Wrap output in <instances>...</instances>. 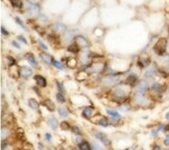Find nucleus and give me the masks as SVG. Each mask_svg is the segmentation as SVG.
Instances as JSON below:
<instances>
[{"instance_id":"nucleus-7","label":"nucleus","mask_w":169,"mask_h":150,"mask_svg":"<svg viewBox=\"0 0 169 150\" xmlns=\"http://www.w3.org/2000/svg\"><path fill=\"white\" fill-rule=\"evenodd\" d=\"M149 64H150L149 57H141V59H139V61H138V66L141 69L146 68L147 66H149Z\"/></svg>"},{"instance_id":"nucleus-30","label":"nucleus","mask_w":169,"mask_h":150,"mask_svg":"<svg viewBox=\"0 0 169 150\" xmlns=\"http://www.w3.org/2000/svg\"><path fill=\"white\" fill-rule=\"evenodd\" d=\"M15 20H16V22L18 23L19 25H20L21 27H22V28H24V29H25V28H26V27H25V25H24V23H23L22 21L20 20V18H19V17H16V18H15Z\"/></svg>"},{"instance_id":"nucleus-43","label":"nucleus","mask_w":169,"mask_h":150,"mask_svg":"<svg viewBox=\"0 0 169 150\" xmlns=\"http://www.w3.org/2000/svg\"><path fill=\"white\" fill-rule=\"evenodd\" d=\"M76 141H77V143H79V144H80V141H82V139H79V138H77V139H76Z\"/></svg>"},{"instance_id":"nucleus-13","label":"nucleus","mask_w":169,"mask_h":150,"mask_svg":"<svg viewBox=\"0 0 169 150\" xmlns=\"http://www.w3.org/2000/svg\"><path fill=\"white\" fill-rule=\"evenodd\" d=\"M47 123L49 124V126H50L52 129H55V128L57 127V120L55 118H53V117H51V118L48 119Z\"/></svg>"},{"instance_id":"nucleus-6","label":"nucleus","mask_w":169,"mask_h":150,"mask_svg":"<svg viewBox=\"0 0 169 150\" xmlns=\"http://www.w3.org/2000/svg\"><path fill=\"white\" fill-rule=\"evenodd\" d=\"M138 81V76L136 74H130L127 76V78L125 79V84L128 86H135Z\"/></svg>"},{"instance_id":"nucleus-14","label":"nucleus","mask_w":169,"mask_h":150,"mask_svg":"<svg viewBox=\"0 0 169 150\" xmlns=\"http://www.w3.org/2000/svg\"><path fill=\"white\" fill-rule=\"evenodd\" d=\"M114 95L117 96V97H124L125 96V91L122 88H117L114 92Z\"/></svg>"},{"instance_id":"nucleus-32","label":"nucleus","mask_w":169,"mask_h":150,"mask_svg":"<svg viewBox=\"0 0 169 150\" xmlns=\"http://www.w3.org/2000/svg\"><path fill=\"white\" fill-rule=\"evenodd\" d=\"M164 145L169 146V134H166V136H165V139H164Z\"/></svg>"},{"instance_id":"nucleus-24","label":"nucleus","mask_w":169,"mask_h":150,"mask_svg":"<svg viewBox=\"0 0 169 150\" xmlns=\"http://www.w3.org/2000/svg\"><path fill=\"white\" fill-rule=\"evenodd\" d=\"M54 28L57 30H61V31H63V32L66 30V26L63 25V24H61V23H57V24H54Z\"/></svg>"},{"instance_id":"nucleus-38","label":"nucleus","mask_w":169,"mask_h":150,"mask_svg":"<svg viewBox=\"0 0 169 150\" xmlns=\"http://www.w3.org/2000/svg\"><path fill=\"white\" fill-rule=\"evenodd\" d=\"M11 45L14 46V47L18 48V49H19V48H20V45H19V44H18V43H17V42H16V41H13V42H11Z\"/></svg>"},{"instance_id":"nucleus-45","label":"nucleus","mask_w":169,"mask_h":150,"mask_svg":"<svg viewBox=\"0 0 169 150\" xmlns=\"http://www.w3.org/2000/svg\"><path fill=\"white\" fill-rule=\"evenodd\" d=\"M167 49H168V50H169V43H168V48H167Z\"/></svg>"},{"instance_id":"nucleus-18","label":"nucleus","mask_w":169,"mask_h":150,"mask_svg":"<svg viewBox=\"0 0 169 150\" xmlns=\"http://www.w3.org/2000/svg\"><path fill=\"white\" fill-rule=\"evenodd\" d=\"M78 50H79V47H78L76 44H73V45H70L68 47V51L69 52H72V53H77Z\"/></svg>"},{"instance_id":"nucleus-11","label":"nucleus","mask_w":169,"mask_h":150,"mask_svg":"<svg viewBox=\"0 0 169 150\" xmlns=\"http://www.w3.org/2000/svg\"><path fill=\"white\" fill-rule=\"evenodd\" d=\"M34 78H36V81H37V84H39V86H46V79L43 77V76H41V75H37Z\"/></svg>"},{"instance_id":"nucleus-8","label":"nucleus","mask_w":169,"mask_h":150,"mask_svg":"<svg viewBox=\"0 0 169 150\" xmlns=\"http://www.w3.org/2000/svg\"><path fill=\"white\" fill-rule=\"evenodd\" d=\"M40 56H41V59H43L45 63H47V64H50V63H52V57L50 56L49 54H47L46 52H41L40 53Z\"/></svg>"},{"instance_id":"nucleus-42","label":"nucleus","mask_w":169,"mask_h":150,"mask_svg":"<svg viewBox=\"0 0 169 150\" xmlns=\"http://www.w3.org/2000/svg\"><path fill=\"white\" fill-rule=\"evenodd\" d=\"M165 118H166L167 120H169V111H168V113H166V115H165Z\"/></svg>"},{"instance_id":"nucleus-20","label":"nucleus","mask_w":169,"mask_h":150,"mask_svg":"<svg viewBox=\"0 0 169 150\" xmlns=\"http://www.w3.org/2000/svg\"><path fill=\"white\" fill-rule=\"evenodd\" d=\"M57 111H59V114L61 117H68V115H69L68 111H67L66 109H63V107H59V109H57Z\"/></svg>"},{"instance_id":"nucleus-16","label":"nucleus","mask_w":169,"mask_h":150,"mask_svg":"<svg viewBox=\"0 0 169 150\" xmlns=\"http://www.w3.org/2000/svg\"><path fill=\"white\" fill-rule=\"evenodd\" d=\"M76 59H67V67H69V68H75L76 66Z\"/></svg>"},{"instance_id":"nucleus-27","label":"nucleus","mask_w":169,"mask_h":150,"mask_svg":"<svg viewBox=\"0 0 169 150\" xmlns=\"http://www.w3.org/2000/svg\"><path fill=\"white\" fill-rule=\"evenodd\" d=\"M45 105L47 106V109H49V111H54V106H53V103L51 102V101H50L49 99H48L47 101H45Z\"/></svg>"},{"instance_id":"nucleus-12","label":"nucleus","mask_w":169,"mask_h":150,"mask_svg":"<svg viewBox=\"0 0 169 150\" xmlns=\"http://www.w3.org/2000/svg\"><path fill=\"white\" fill-rule=\"evenodd\" d=\"M119 80V78H114V76H107V77L103 79V81L105 82L107 84H115Z\"/></svg>"},{"instance_id":"nucleus-10","label":"nucleus","mask_w":169,"mask_h":150,"mask_svg":"<svg viewBox=\"0 0 169 150\" xmlns=\"http://www.w3.org/2000/svg\"><path fill=\"white\" fill-rule=\"evenodd\" d=\"M28 105H29L30 109H39V102H38L36 99H34V98H30V99L28 100Z\"/></svg>"},{"instance_id":"nucleus-17","label":"nucleus","mask_w":169,"mask_h":150,"mask_svg":"<svg viewBox=\"0 0 169 150\" xmlns=\"http://www.w3.org/2000/svg\"><path fill=\"white\" fill-rule=\"evenodd\" d=\"M79 149L80 150H92V148H91V146L89 145V143L84 141L79 144Z\"/></svg>"},{"instance_id":"nucleus-39","label":"nucleus","mask_w":169,"mask_h":150,"mask_svg":"<svg viewBox=\"0 0 169 150\" xmlns=\"http://www.w3.org/2000/svg\"><path fill=\"white\" fill-rule=\"evenodd\" d=\"M45 138H46V140H48V141L50 142L51 141V136H50V134H45Z\"/></svg>"},{"instance_id":"nucleus-19","label":"nucleus","mask_w":169,"mask_h":150,"mask_svg":"<svg viewBox=\"0 0 169 150\" xmlns=\"http://www.w3.org/2000/svg\"><path fill=\"white\" fill-rule=\"evenodd\" d=\"M107 114H109V115H111V116H112L113 118H116V119H119V118H120V115H119L116 111H113V109H107Z\"/></svg>"},{"instance_id":"nucleus-22","label":"nucleus","mask_w":169,"mask_h":150,"mask_svg":"<svg viewBox=\"0 0 169 150\" xmlns=\"http://www.w3.org/2000/svg\"><path fill=\"white\" fill-rule=\"evenodd\" d=\"M27 61L30 63V65H32V66H34V67L38 65L37 61H36V59H34V56L32 54H28L27 55Z\"/></svg>"},{"instance_id":"nucleus-23","label":"nucleus","mask_w":169,"mask_h":150,"mask_svg":"<svg viewBox=\"0 0 169 150\" xmlns=\"http://www.w3.org/2000/svg\"><path fill=\"white\" fill-rule=\"evenodd\" d=\"M55 97H57V102H59V103H65V102H66V98L64 97V95H63L62 93H57Z\"/></svg>"},{"instance_id":"nucleus-26","label":"nucleus","mask_w":169,"mask_h":150,"mask_svg":"<svg viewBox=\"0 0 169 150\" xmlns=\"http://www.w3.org/2000/svg\"><path fill=\"white\" fill-rule=\"evenodd\" d=\"M52 64H53V66L55 67V68H57V69H59V70H64V66H63L59 61H55V59H53L52 61Z\"/></svg>"},{"instance_id":"nucleus-37","label":"nucleus","mask_w":169,"mask_h":150,"mask_svg":"<svg viewBox=\"0 0 169 150\" xmlns=\"http://www.w3.org/2000/svg\"><path fill=\"white\" fill-rule=\"evenodd\" d=\"M57 88H59V92H61V93H63V92H64V89H63V86H62V84H61V82L57 81Z\"/></svg>"},{"instance_id":"nucleus-9","label":"nucleus","mask_w":169,"mask_h":150,"mask_svg":"<svg viewBox=\"0 0 169 150\" xmlns=\"http://www.w3.org/2000/svg\"><path fill=\"white\" fill-rule=\"evenodd\" d=\"M92 114H93V109L92 107H86V109H84V111H82V116L84 117V118H91Z\"/></svg>"},{"instance_id":"nucleus-3","label":"nucleus","mask_w":169,"mask_h":150,"mask_svg":"<svg viewBox=\"0 0 169 150\" xmlns=\"http://www.w3.org/2000/svg\"><path fill=\"white\" fill-rule=\"evenodd\" d=\"M19 72H20L21 76H22V77H24V78L30 77V76L32 75V69L28 68V67H25V66L21 67V68L19 69Z\"/></svg>"},{"instance_id":"nucleus-5","label":"nucleus","mask_w":169,"mask_h":150,"mask_svg":"<svg viewBox=\"0 0 169 150\" xmlns=\"http://www.w3.org/2000/svg\"><path fill=\"white\" fill-rule=\"evenodd\" d=\"M95 136L97 138V139L99 140L100 142H102L105 145H109L110 144V141H109V139H107V136H105L103 132H100V131H97L95 134Z\"/></svg>"},{"instance_id":"nucleus-29","label":"nucleus","mask_w":169,"mask_h":150,"mask_svg":"<svg viewBox=\"0 0 169 150\" xmlns=\"http://www.w3.org/2000/svg\"><path fill=\"white\" fill-rule=\"evenodd\" d=\"M71 130H72V132L73 134H80V130H79V128L77 127V126H72V128H71Z\"/></svg>"},{"instance_id":"nucleus-4","label":"nucleus","mask_w":169,"mask_h":150,"mask_svg":"<svg viewBox=\"0 0 169 150\" xmlns=\"http://www.w3.org/2000/svg\"><path fill=\"white\" fill-rule=\"evenodd\" d=\"M147 91V84L144 80L140 81V84H138L137 86V94H140V95H144V93Z\"/></svg>"},{"instance_id":"nucleus-31","label":"nucleus","mask_w":169,"mask_h":150,"mask_svg":"<svg viewBox=\"0 0 169 150\" xmlns=\"http://www.w3.org/2000/svg\"><path fill=\"white\" fill-rule=\"evenodd\" d=\"M6 59L9 61V66H13V65H15V59H13L11 56H7Z\"/></svg>"},{"instance_id":"nucleus-1","label":"nucleus","mask_w":169,"mask_h":150,"mask_svg":"<svg viewBox=\"0 0 169 150\" xmlns=\"http://www.w3.org/2000/svg\"><path fill=\"white\" fill-rule=\"evenodd\" d=\"M168 48V41L165 38H160L158 41L155 42V46H153V51L155 54H158L159 56H163L166 53V50Z\"/></svg>"},{"instance_id":"nucleus-34","label":"nucleus","mask_w":169,"mask_h":150,"mask_svg":"<svg viewBox=\"0 0 169 150\" xmlns=\"http://www.w3.org/2000/svg\"><path fill=\"white\" fill-rule=\"evenodd\" d=\"M38 44H39V45L41 46V47L43 48L44 50H47V46H46L45 44H44V43H43V42H42V41H40V40H39V41H38Z\"/></svg>"},{"instance_id":"nucleus-41","label":"nucleus","mask_w":169,"mask_h":150,"mask_svg":"<svg viewBox=\"0 0 169 150\" xmlns=\"http://www.w3.org/2000/svg\"><path fill=\"white\" fill-rule=\"evenodd\" d=\"M120 109H121V111H127V106H126V105H124V106H121L120 107Z\"/></svg>"},{"instance_id":"nucleus-28","label":"nucleus","mask_w":169,"mask_h":150,"mask_svg":"<svg viewBox=\"0 0 169 150\" xmlns=\"http://www.w3.org/2000/svg\"><path fill=\"white\" fill-rule=\"evenodd\" d=\"M61 128H62L63 130H68L69 128H70V126H69V124L67 122H62L61 123Z\"/></svg>"},{"instance_id":"nucleus-47","label":"nucleus","mask_w":169,"mask_h":150,"mask_svg":"<svg viewBox=\"0 0 169 150\" xmlns=\"http://www.w3.org/2000/svg\"><path fill=\"white\" fill-rule=\"evenodd\" d=\"M168 32H169V29H168Z\"/></svg>"},{"instance_id":"nucleus-40","label":"nucleus","mask_w":169,"mask_h":150,"mask_svg":"<svg viewBox=\"0 0 169 150\" xmlns=\"http://www.w3.org/2000/svg\"><path fill=\"white\" fill-rule=\"evenodd\" d=\"M151 150H161V147L159 145H155V146H153Z\"/></svg>"},{"instance_id":"nucleus-2","label":"nucleus","mask_w":169,"mask_h":150,"mask_svg":"<svg viewBox=\"0 0 169 150\" xmlns=\"http://www.w3.org/2000/svg\"><path fill=\"white\" fill-rule=\"evenodd\" d=\"M75 42H76V45L80 48H87L89 46V42L86 38H84L82 36H75Z\"/></svg>"},{"instance_id":"nucleus-36","label":"nucleus","mask_w":169,"mask_h":150,"mask_svg":"<svg viewBox=\"0 0 169 150\" xmlns=\"http://www.w3.org/2000/svg\"><path fill=\"white\" fill-rule=\"evenodd\" d=\"M92 150H101V148L99 147L97 144L93 143V145H92Z\"/></svg>"},{"instance_id":"nucleus-35","label":"nucleus","mask_w":169,"mask_h":150,"mask_svg":"<svg viewBox=\"0 0 169 150\" xmlns=\"http://www.w3.org/2000/svg\"><path fill=\"white\" fill-rule=\"evenodd\" d=\"M1 32H2V34L3 36H9V31H7L6 29H5L4 27H3V26H1Z\"/></svg>"},{"instance_id":"nucleus-21","label":"nucleus","mask_w":169,"mask_h":150,"mask_svg":"<svg viewBox=\"0 0 169 150\" xmlns=\"http://www.w3.org/2000/svg\"><path fill=\"white\" fill-rule=\"evenodd\" d=\"M11 4L14 7H17V9H21L23 5L22 0H11Z\"/></svg>"},{"instance_id":"nucleus-25","label":"nucleus","mask_w":169,"mask_h":150,"mask_svg":"<svg viewBox=\"0 0 169 150\" xmlns=\"http://www.w3.org/2000/svg\"><path fill=\"white\" fill-rule=\"evenodd\" d=\"M98 124L100 125V126H102V127H107V126H109V122H107V120L105 118H101L100 120L98 121Z\"/></svg>"},{"instance_id":"nucleus-46","label":"nucleus","mask_w":169,"mask_h":150,"mask_svg":"<svg viewBox=\"0 0 169 150\" xmlns=\"http://www.w3.org/2000/svg\"><path fill=\"white\" fill-rule=\"evenodd\" d=\"M74 150H80V149H74Z\"/></svg>"},{"instance_id":"nucleus-33","label":"nucleus","mask_w":169,"mask_h":150,"mask_svg":"<svg viewBox=\"0 0 169 150\" xmlns=\"http://www.w3.org/2000/svg\"><path fill=\"white\" fill-rule=\"evenodd\" d=\"M18 40H19V41H21V42H22V43L27 44V41H26V39H25V38H24V36H18Z\"/></svg>"},{"instance_id":"nucleus-44","label":"nucleus","mask_w":169,"mask_h":150,"mask_svg":"<svg viewBox=\"0 0 169 150\" xmlns=\"http://www.w3.org/2000/svg\"><path fill=\"white\" fill-rule=\"evenodd\" d=\"M39 147H40V150H44L43 149V146H42L41 144H39Z\"/></svg>"},{"instance_id":"nucleus-15","label":"nucleus","mask_w":169,"mask_h":150,"mask_svg":"<svg viewBox=\"0 0 169 150\" xmlns=\"http://www.w3.org/2000/svg\"><path fill=\"white\" fill-rule=\"evenodd\" d=\"M162 86H161L160 84H158V82H155V84H153V86H151V90H153V92H157V93H161L162 92Z\"/></svg>"}]
</instances>
